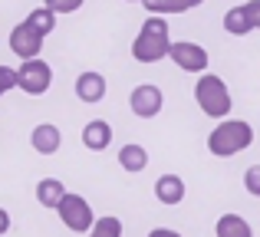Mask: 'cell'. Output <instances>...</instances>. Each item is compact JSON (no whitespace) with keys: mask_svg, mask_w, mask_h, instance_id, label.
Listing matches in <instances>:
<instances>
[{"mask_svg":"<svg viewBox=\"0 0 260 237\" xmlns=\"http://www.w3.org/2000/svg\"><path fill=\"white\" fill-rule=\"evenodd\" d=\"M172 53V37H168V23L165 17H148L142 23L139 37L132 40V59L135 63H158Z\"/></svg>","mask_w":260,"mask_h":237,"instance_id":"1","label":"cell"},{"mask_svg":"<svg viewBox=\"0 0 260 237\" xmlns=\"http://www.w3.org/2000/svg\"><path fill=\"white\" fill-rule=\"evenodd\" d=\"M254 145V128L244 119H224L214 132L208 135V152L214 158H231L237 152H247Z\"/></svg>","mask_w":260,"mask_h":237,"instance_id":"2","label":"cell"},{"mask_svg":"<svg viewBox=\"0 0 260 237\" xmlns=\"http://www.w3.org/2000/svg\"><path fill=\"white\" fill-rule=\"evenodd\" d=\"M194 103L201 106L204 116L224 122L228 112H231V89H228V83H224L221 76H214V73H204V76L194 83Z\"/></svg>","mask_w":260,"mask_h":237,"instance_id":"3","label":"cell"},{"mask_svg":"<svg viewBox=\"0 0 260 237\" xmlns=\"http://www.w3.org/2000/svg\"><path fill=\"white\" fill-rule=\"evenodd\" d=\"M56 214H59V221H63V227L73 231V234H89L92 224H95V214H92V208H89V201L83 194H73V191L63 198V205L56 208Z\"/></svg>","mask_w":260,"mask_h":237,"instance_id":"4","label":"cell"},{"mask_svg":"<svg viewBox=\"0 0 260 237\" xmlns=\"http://www.w3.org/2000/svg\"><path fill=\"white\" fill-rule=\"evenodd\" d=\"M17 83L26 96H43L53 86V66L46 59H30V63H23L17 70Z\"/></svg>","mask_w":260,"mask_h":237,"instance_id":"5","label":"cell"},{"mask_svg":"<svg viewBox=\"0 0 260 237\" xmlns=\"http://www.w3.org/2000/svg\"><path fill=\"white\" fill-rule=\"evenodd\" d=\"M168 59H172L181 73H198V76L208 73V50H204L201 43H191V40H178V43H172Z\"/></svg>","mask_w":260,"mask_h":237,"instance_id":"6","label":"cell"},{"mask_svg":"<svg viewBox=\"0 0 260 237\" xmlns=\"http://www.w3.org/2000/svg\"><path fill=\"white\" fill-rule=\"evenodd\" d=\"M10 50L17 53L23 63L40 59V53H43V37H40V33L23 20V23H17V26L10 30Z\"/></svg>","mask_w":260,"mask_h":237,"instance_id":"7","label":"cell"},{"mask_svg":"<svg viewBox=\"0 0 260 237\" xmlns=\"http://www.w3.org/2000/svg\"><path fill=\"white\" fill-rule=\"evenodd\" d=\"M128 106H132V112L139 119H155L161 112V106H165V96H161L158 86L152 83H142L132 89V96H128Z\"/></svg>","mask_w":260,"mask_h":237,"instance_id":"8","label":"cell"},{"mask_svg":"<svg viewBox=\"0 0 260 237\" xmlns=\"http://www.w3.org/2000/svg\"><path fill=\"white\" fill-rule=\"evenodd\" d=\"M30 145H33L37 155H56L59 145H63V132H59L53 122H40L30 132Z\"/></svg>","mask_w":260,"mask_h":237,"instance_id":"9","label":"cell"},{"mask_svg":"<svg viewBox=\"0 0 260 237\" xmlns=\"http://www.w3.org/2000/svg\"><path fill=\"white\" fill-rule=\"evenodd\" d=\"M76 96L83 99V103H89V106L102 103V99H106V76H102V73H95V70L79 73V79H76Z\"/></svg>","mask_w":260,"mask_h":237,"instance_id":"10","label":"cell"},{"mask_svg":"<svg viewBox=\"0 0 260 237\" xmlns=\"http://www.w3.org/2000/svg\"><path fill=\"white\" fill-rule=\"evenodd\" d=\"M83 145L89 148V152H106V148L112 145V125H109L106 119L86 122V128H83Z\"/></svg>","mask_w":260,"mask_h":237,"instance_id":"11","label":"cell"},{"mask_svg":"<svg viewBox=\"0 0 260 237\" xmlns=\"http://www.w3.org/2000/svg\"><path fill=\"white\" fill-rule=\"evenodd\" d=\"M155 198L168 208L181 205L184 201V178H178V175H161V178L155 181Z\"/></svg>","mask_w":260,"mask_h":237,"instance_id":"12","label":"cell"},{"mask_svg":"<svg viewBox=\"0 0 260 237\" xmlns=\"http://www.w3.org/2000/svg\"><path fill=\"white\" fill-rule=\"evenodd\" d=\"M66 194H70V191H66V185H63L59 178H43V181L37 185V201L46 208V211H56V208L63 205Z\"/></svg>","mask_w":260,"mask_h":237,"instance_id":"13","label":"cell"},{"mask_svg":"<svg viewBox=\"0 0 260 237\" xmlns=\"http://www.w3.org/2000/svg\"><path fill=\"white\" fill-rule=\"evenodd\" d=\"M214 237H254V231L241 214H221L214 224Z\"/></svg>","mask_w":260,"mask_h":237,"instance_id":"14","label":"cell"},{"mask_svg":"<svg viewBox=\"0 0 260 237\" xmlns=\"http://www.w3.org/2000/svg\"><path fill=\"white\" fill-rule=\"evenodd\" d=\"M119 165L125 168V172H132V175H139V172H145L148 168V152H145V145H122L119 148Z\"/></svg>","mask_w":260,"mask_h":237,"instance_id":"15","label":"cell"},{"mask_svg":"<svg viewBox=\"0 0 260 237\" xmlns=\"http://www.w3.org/2000/svg\"><path fill=\"white\" fill-rule=\"evenodd\" d=\"M224 30L231 33V37H247L254 26H250V13H247V4L241 7H231L228 13H224Z\"/></svg>","mask_w":260,"mask_h":237,"instance_id":"16","label":"cell"},{"mask_svg":"<svg viewBox=\"0 0 260 237\" xmlns=\"http://www.w3.org/2000/svg\"><path fill=\"white\" fill-rule=\"evenodd\" d=\"M148 17H168V13H184L194 10V0H142Z\"/></svg>","mask_w":260,"mask_h":237,"instance_id":"17","label":"cell"},{"mask_svg":"<svg viewBox=\"0 0 260 237\" xmlns=\"http://www.w3.org/2000/svg\"><path fill=\"white\" fill-rule=\"evenodd\" d=\"M26 23H30L33 30H37L40 37L46 40L53 30H56V13H53V10H46V7H37V10H33L30 17H26Z\"/></svg>","mask_w":260,"mask_h":237,"instance_id":"18","label":"cell"},{"mask_svg":"<svg viewBox=\"0 0 260 237\" xmlns=\"http://www.w3.org/2000/svg\"><path fill=\"white\" fill-rule=\"evenodd\" d=\"M89 237H122V221L112 218V214H106V218H95L92 231Z\"/></svg>","mask_w":260,"mask_h":237,"instance_id":"19","label":"cell"},{"mask_svg":"<svg viewBox=\"0 0 260 237\" xmlns=\"http://www.w3.org/2000/svg\"><path fill=\"white\" fill-rule=\"evenodd\" d=\"M83 4H86V0H43V7L53 10L56 17H59V13H76Z\"/></svg>","mask_w":260,"mask_h":237,"instance_id":"20","label":"cell"},{"mask_svg":"<svg viewBox=\"0 0 260 237\" xmlns=\"http://www.w3.org/2000/svg\"><path fill=\"white\" fill-rule=\"evenodd\" d=\"M244 188H247V194L260 198V165H250L247 172H244Z\"/></svg>","mask_w":260,"mask_h":237,"instance_id":"21","label":"cell"},{"mask_svg":"<svg viewBox=\"0 0 260 237\" xmlns=\"http://www.w3.org/2000/svg\"><path fill=\"white\" fill-rule=\"evenodd\" d=\"M10 89H20L17 70H10V66H0V96H4V92H10Z\"/></svg>","mask_w":260,"mask_h":237,"instance_id":"22","label":"cell"},{"mask_svg":"<svg viewBox=\"0 0 260 237\" xmlns=\"http://www.w3.org/2000/svg\"><path fill=\"white\" fill-rule=\"evenodd\" d=\"M247 13H250V26L260 30V0H247Z\"/></svg>","mask_w":260,"mask_h":237,"instance_id":"23","label":"cell"},{"mask_svg":"<svg viewBox=\"0 0 260 237\" xmlns=\"http://www.w3.org/2000/svg\"><path fill=\"white\" fill-rule=\"evenodd\" d=\"M148 237H181V234L172 231V227H155V231H148Z\"/></svg>","mask_w":260,"mask_h":237,"instance_id":"24","label":"cell"},{"mask_svg":"<svg viewBox=\"0 0 260 237\" xmlns=\"http://www.w3.org/2000/svg\"><path fill=\"white\" fill-rule=\"evenodd\" d=\"M7 231H10V211H4V208H0V237H4Z\"/></svg>","mask_w":260,"mask_h":237,"instance_id":"25","label":"cell"},{"mask_svg":"<svg viewBox=\"0 0 260 237\" xmlns=\"http://www.w3.org/2000/svg\"><path fill=\"white\" fill-rule=\"evenodd\" d=\"M128 4H142V0H128Z\"/></svg>","mask_w":260,"mask_h":237,"instance_id":"26","label":"cell"}]
</instances>
